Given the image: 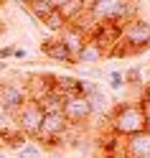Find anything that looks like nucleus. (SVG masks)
<instances>
[{
    "label": "nucleus",
    "mask_w": 150,
    "mask_h": 158,
    "mask_svg": "<svg viewBox=\"0 0 150 158\" xmlns=\"http://www.w3.org/2000/svg\"><path fill=\"white\" fill-rule=\"evenodd\" d=\"M109 133L115 138H130L145 130V115H143V105L140 100H127L120 102L117 107L109 110Z\"/></svg>",
    "instance_id": "obj_1"
},
{
    "label": "nucleus",
    "mask_w": 150,
    "mask_h": 158,
    "mask_svg": "<svg viewBox=\"0 0 150 158\" xmlns=\"http://www.w3.org/2000/svg\"><path fill=\"white\" fill-rule=\"evenodd\" d=\"M148 48H150V21L137 15L120 26V44L109 56H135Z\"/></svg>",
    "instance_id": "obj_2"
},
{
    "label": "nucleus",
    "mask_w": 150,
    "mask_h": 158,
    "mask_svg": "<svg viewBox=\"0 0 150 158\" xmlns=\"http://www.w3.org/2000/svg\"><path fill=\"white\" fill-rule=\"evenodd\" d=\"M87 10L97 26H122L137 18L140 8L127 0H94V3H87Z\"/></svg>",
    "instance_id": "obj_3"
},
{
    "label": "nucleus",
    "mask_w": 150,
    "mask_h": 158,
    "mask_svg": "<svg viewBox=\"0 0 150 158\" xmlns=\"http://www.w3.org/2000/svg\"><path fill=\"white\" fill-rule=\"evenodd\" d=\"M26 102H28L26 82H21V79H3L0 82V110L3 112L13 117Z\"/></svg>",
    "instance_id": "obj_4"
},
{
    "label": "nucleus",
    "mask_w": 150,
    "mask_h": 158,
    "mask_svg": "<svg viewBox=\"0 0 150 158\" xmlns=\"http://www.w3.org/2000/svg\"><path fill=\"white\" fill-rule=\"evenodd\" d=\"M13 120H15V130L18 133H23L26 138H33L36 140L38 127H41V123H43V110H41V105H38L36 100H28L21 110L13 115Z\"/></svg>",
    "instance_id": "obj_5"
},
{
    "label": "nucleus",
    "mask_w": 150,
    "mask_h": 158,
    "mask_svg": "<svg viewBox=\"0 0 150 158\" xmlns=\"http://www.w3.org/2000/svg\"><path fill=\"white\" fill-rule=\"evenodd\" d=\"M69 127H71V125L66 123V117L61 112H43V123H41V127H38L36 143L54 145V143H59L69 133Z\"/></svg>",
    "instance_id": "obj_6"
},
{
    "label": "nucleus",
    "mask_w": 150,
    "mask_h": 158,
    "mask_svg": "<svg viewBox=\"0 0 150 158\" xmlns=\"http://www.w3.org/2000/svg\"><path fill=\"white\" fill-rule=\"evenodd\" d=\"M61 115L66 117L69 125H84L92 120V105H89V100L84 94H69L64 97V105H61Z\"/></svg>",
    "instance_id": "obj_7"
},
{
    "label": "nucleus",
    "mask_w": 150,
    "mask_h": 158,
    "mask_svg": "<svg viewBox=\"0 0 150 158\" xmlns=\"http://www.w3.org/2000/svg\"><path fill=\"white\" fill-rule=\"evenodd\" d=\"M89 41H94L102 48V54L109 56L120 44V26H97L92 31V36H89Z\"/></svg>",
    "instance_id": "obj_8"
},
{
    "label": "nucleus",
    "mask_w": 150,
    "mask_h": 158,
    "mask_svg": "<svg viewBox=\"0 0 150 158\" xmlns=\"http://www.w3.org/2000/svg\"><path fill=\"white\" fill-rule=\"evenodd\" d=\"M122 156L125 158H150V130H143L137 135L125 138Z\"/></svg>",
    "instance_id": "obj_9"
},
{
    "label": "nucleus",
    "mask_w": 150,
    "mask_h": 158,
    "mask_svg": "<svg viewBox=\"0 0 150 158\" xmlns=\"http://www.w3.org/2000/svg\"><path fill=\"white\" fill-rule=\"evenodd\" d=\"M87 38H89V36H87L84 31H79L76 26H66L64 31L59 33V41L66 46V51L71 54V59H76V54L82 51V46L87 44Z\"/></svg>",
    "instance_id": "obj_10"
},
{
    "label": "nucleus",
    "mask_w": 150,
    "mask_h": 158,
    "mask_svg": "<svg viewBox=\"0 0 150 158\" xmlns=\"http://www.w3.org/2000/svg\"><path fill=\"white\" fill-rule=\"evenodd\" d=\"M41 54H43L46 59H51V61H59V64H74L71 54H69V51H66V46L59 41V36L46 38V41L41 44Z\"/></svg>",
    "instance_id": "obj_11"
},
{
    "label": "nucleus",
    "mask_w": 150,
    "mask_h": 158,
    "mask_svg": "<svg viewBox=\"0 0 150 158\" xmlns=\"http://www.w3.org/2000/svg\"><path fill=\"white\" fill-rule=\"evenodd\" d=\"M21 8L31 15V23H38L56 10V0H28V3H21Z\"/></svg>",
    "instance_id": "obj_12"
},
{
    "label": "nucleus",
    "mask_w": 150,
    "mask_h": 158,
    "mask_svg": "<svg viewBox=\"0 0 150 158\" xmlns=\"http://www.w3.org/2000/svg\"><path fill=\"white\" fill-rule=\"evenodd\" d=\"M102 59H107V56L102 54V48H99L94 41H89V38H87V44L82 46V51L76 54L74 64H79V66H97Z\"/></svg>",
    "instance_id": "obj_13"
},
{
    "label": "nucleus",
    "mask_w": 150,
    "mask_h": 158,
    "mask_svg": "<svg viewBox=\"0 0 150 158\" xmlns=\"http://www.w3.org/2000/svg\"><path fill=\"white\" fill-rule=\"evenodd\" d=\"M84 10H87L84 0H56V13L61 15L66 23H74Z\"/></svg>",
    "instance_id": "obj_14"
},
{
    "label": "nucleus",
    "mask_w": 150,
    "mask_h": 158,
    "mask_svg": "<svg viewBox=\"0 0 150 158\" xmlns=\"http://www.w3.org/2000/svg\"><path fill=\"white\" fill-rule=\"evenodd\" d=\"M38 105H41L43 112H61V105H64V97L59 94L56 89H51L48 94H43L41 100H38Z\"/></svg>",
    "instance_id": "obj_15"
},
{
    "label": "nucleus",
    "mask_w": 150,
    "mask_h": 158,
    "mask_svg": "<svg viewBox=\"0 0 150 158\" xmlns=\"http://www.w3.org/2000/svg\"><path fill=\"white\" fill-rule=\"evenodd\" d=\"M104 77H107V84H109V89H112V92H122L125 89V72H120V69H109Z\"/></svg>",
    "instance_id": "obj_16"
},
{
    "label": "nucleus",
    "mask_w": 150,
    "mask_h": 158,
    "mask_svg": "<svg viewBox=\"0 0 150 158\" xmlns=\"http://www.w3.org/2000/svg\"><path fill=\"white\" fill-rule=\"evenodd\" d=\"M41 23H43V26H46V28H48V31H51V33H56V36H59V33H61V31H64V28L69 26V23H66V21H64V18H61V15H59L56 10H54L51 15H48V18H43V21H41Z\"/></svg>",
    "instance_id": "obj_17"
},
{
    "label": "nucleus",
    "mask_w": 150,
    "mask_h": 158,
    "mask_svg": "<svg viewBox=\"0 0 150 158\" xmlns=\"http://www.w3.org/2000/svg\"><path fill=\"white\" fill-rule=\"evenodd\" d=\"M28 51L26 48H18V46H3L0 48V61H5V59H26Z\"/></svg>",
    "instance_id": "obj_18"
},
{
    "label": "nucleus",
    "mask_w": 150,
    "mask_h": 158,
    "mask_svg": "<svg viewBox=\"0 0 150 158\" xmlns=\"http://www.w3.org/2000/svg\"><path fill=\"white\" fill-rule=\"evenodd\" d=\"M143 84V77H140V69L132 66V69H127L125 72V87H140Z\"/></svg>",
    "instance_id": "obj_19"
},
{
    "label": "nucleus",
    "mask_w": 150,
    "mask_h": 158,
    "mask_svg": "<svg viewBox=\"0 0 150 158\" xmlns=\"http://www.w3.org/2000/svg\"><path fill=\"white\" fill-rule=\"evenodd\" d=\"M140 105H143V115H145V130H150V87L143 92V100H140Z\"/></svg>",
    "instance_id": "obj_20"
},
{
    "label": "nucleus",
    "mask_w": 150,
    "mask_h": 158,
    "mask_svg": "<svg viewBox=\"0 0 150 158\" xmlns=\"http://www.w3.org/2000/svg\"><path fill=\"white\" fill-rule=\"evenodd\" d=\"M79 74H82V77H89V79H102V77H104V72H102L99 66H82V69H79Z\"/></svg>",
    "instance_id": "obj_21"
},
{
    "label": "nucleus",
    "mask_w": 150,
    "mask_h": 158,
    "mask_svg": "<svg viewBox=\"0 0 150 158\" xmlns=\"http://www.w3.org/2000/svg\"><path fill=\"white\" fill-rule=\"evenodd\" d=\"M21 153H23L26 158H41V148H38V143H26V145L21 148Z\"/></svg>",
    "instance_id": "obj_22"
},
{
    "label": "nucleus",
    "mask_w": 150,
    "mask_h": 158,
    "mask_svg": "<svg viewBox=\"0 0 150 158\" xmlns=\"http://www.w3.org/2000/svg\"><path fill=\"white\" fill-rule=\"evenodd\" d=\"M5 69H8V61H0V74H3Z\"/></svg>",
    "instance_id": "obj_23"
},
{
    "label": "nucleus",
    "mask_w": 150,
    "mask_h": 158,
    "mask_svg": "<svg viewBox=\"0 0 150 158\" xmlns=\"http://www.w3.org/2000/svg\"><path fill=\"white\" fill-rule=\"evenodd\" d=\"M3 33H5V23L0 21V36H3Z\"/></svg>",
    "instance_id": "obj_24"
},
{
    "label": "nucleus",
    "mask_w": 150,
    "mask_h": 158,
    "mask_svg": "<svg viewBox=\"0 0 150 158\" xmlns=\"http://www.w3.org/2000/svg\"><path fill=\"white\" fill-rule=\"evenodd\" d=\"M15 158H26V156H23V153H21V151H15Z\"/></svg>",
    "instance_id": "obj_25"
}]
</instances>
